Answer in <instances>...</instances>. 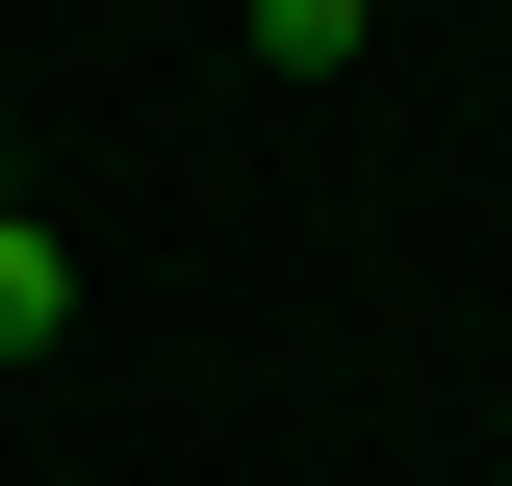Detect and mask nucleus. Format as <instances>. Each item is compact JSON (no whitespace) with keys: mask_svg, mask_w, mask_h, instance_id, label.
I'll use <instances>...</instances> for the list:
<instances>
[{"mask_svg":"<svg viewBox=\"0 0 512 486\" xmlns=\"http://www.w3.org/2000/svg\"><path fill=\"white\" fill-rule=\"evenodd\" d=\"M52 333H77V256L26 231V205H0V359H52Z\"/></svg>","mask_w":512,"mask_h":486,"instance_id":"f257e3e1","label":"nucleus"}]
</instances>
